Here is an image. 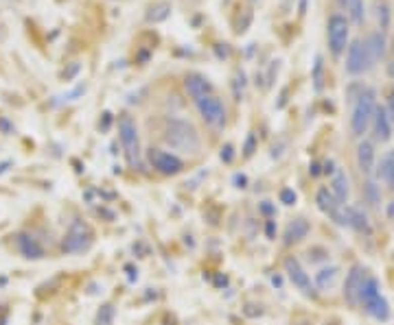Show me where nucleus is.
Instances as JSON below:
<instances>
[{
  "label": "nucleus",
  "mask_w": 394,
  "mask_h": 325,
  "mask_svg": "<svg viewBox=\"0 0 394 325\" xmlns=\"http://www.w3.org/2000/svg\"><path fill=\"white\" fill-rule=\"evenodd\" d=\"M186 92L190 94V98H193V101H200L202 96H208L210 94V83L206 81V79H204L202 75H188L186 77Z\"/></svg>",
  "instance_id": "nucleus-15"
},
{
  "label": "nucleus",
  "mask_w": 394,
  "mask_h": 325,
  "mask_svg": "<svg viewBox=\"0 0 394 325\" xmlns=\"http://www.w3.org/2000/svg\"><path fill=\"white\" fill-rule=\"evenodd\" d=\"M337 3H339L341 7H346V0H337Z\"/></svg>",
  "instance_id": "nucleus-33"
},
{
  "label": "nucleus",
  "mask_w": 394,
  "mask_h": 325,
  "mask_svg": "<svg viewBox=\"0 0 394 325\" xmlns=\"http://www.w3.org/2000/svg\"><path fill=\"white\" fill-rule=\"evenodd\" d=\"M348 22L344 16H339V13H335L328 20V26H326V35H328V48L335 57H339L341 52L346 50L348 46Z\"/></svg>",
  "instance_id": "nucleus-5"
},
{
  "label": "nucleus",
  "mask_w": 394,
  "mask_h": 325,
  "mask_svg": "<svg viewBox=\"0 0 394 325\" xmlns=\"http://www.w3.org/2000/svg\"><path fill=\"white\" fill-rule=\"evenodd\" d=\"M315 201H318V208L324 212V214L333 216L337 223H344V218H341V214H339V208H341V205L337 203V199L333 197V192L328 190V188L318 190V197H315Z\"/></svg>",
  "instance_id": "nucleus-12"
},
{
  "label": "nucleus",
  "mask_w": 394,
  "mask_h": 325,
  "mask_svg": "<svg viewBox=\"0 0 394 325\" xmlns=\"http://www.w3.org/2000/svg\"><path fill=\"white\" fill-rule=\"evenodd\" d=\"M372 124H374V136H377V140L387 142L392 138V120H390V116H387V111L383 107L374 109Z\"/></svg>",
  "instance_id": "nucleus-13"
},
{
  "label": "nucleus",
  "mask_w": 394,
  "mask_h": 325,
  "mask_svg": "<svg viewBox=\"0 0 394 325\" xmlns=\"http://www.w3.org/2000/svg\"><path fill=\"white\" fill-rule=\"evenodd\" d=\"M366 50H368V57H370V61L374 66L385 52V35L383 33H372V35L366 39Z\"/></svg>",
  "instance_id": "nucleus-17"
},
{
  "label": "nucleus",
  "mask_w": 394,
  "mask_h": 325,
  "mask_svg": "<svg viewBox=\"0 0 394 325\" xmlns=\"http://www.w3.org/2000/svg\"><path fill=\"white\" fill-rule=\"evenodd\" d=\"M335 277H337V269H324V271H320V273L315 275V282H318L320 288H326V286L333 284Z\"/></svg>",
  "instance_id": "nucleus-23"
},
{
  "label": "nucleus",
  "mask_w": 394,
  "mask_h": 325,
  "mask_svg": "<svg viewBox=\"0 0 394 325\" xmlns=\"http://www.w3.org/2000/svg\"><path fill=\"white\" fill-rule=\"evenodd\" d=\"M254 147H256V138H254V134H250L248 136V140H245V155H252L254 153Z\"/></svg>",
  "instance_id": "nucleus-27"
},
{
  "label": "nucleus",
  "mask_w": 394,
  "mask_h": 325,
  "mask_svg": "<svg viewBox=\"0 0 394 325\" xmlns=\"http://www.w3.org/2000/svg\"><path fill=\"white\" fill-rule=\"evenodd\" d=\"M90 244H92V229L81 221L72 223V227L68 229V234L64 238V251H68V253H81Z\"/></svg>",
  "instance_id": "nucleus-8"
},
{
  "label": "nucleus",
  "mask_w": 394,
  "mask_h": 325,
  "mask_svg": "<svg viewBox=\"0 0 394 325\" xmlns=\"http://www.w3.org/2000/svg\"><path fill=\"white\" fill-rule=\"evenodd\" d=\"M280 201L285 203V205H293V203H296V192L289 190V188H285V190L280 192Z\"/></svg>",
  "instance_id": "nucleus-26"
},
{
  "label": "nucleus",
  "mask_w": 394,
  "mask_h": 325,
  "mask_svg": "<svg viewBox=\"0 0 394 325\" xmlns=\"http://www.w3.org/2000/svg\"><path fill=\"white\" fill-rule=\"evenodd\" d=\"M20 247H22V253H24L26 257H42V249L37 247L33 238L22 236V238H20Z\"/></svg>",
  "instance_id": "nucleus-22"
},
{
  "label": "nucleus",
  "mask_w": 394,
  "mask_h": 325,
  "mask_svg": "<svg viewBox=\"0 0 394 325\" xmlns=\"http://www.w3.org/2000/svg\"><path fill=\"white\" fill-rule=\"evenodd\" d=\"M379 22H381V29H385L390 24V11H387V5H379Z\"/></svg>",
  "instance_id": "nucleus-25"
},
{
  "label": "nucleus",
  "mask_w": 394,
  "mask_h": 325,
  "mask_svg": "<svg viewBox=\"0 0 394 325\" xmlns=\"http://www.w3.org/2000/svg\"><path fill=\"white\" fill-rule=\"evenodd\" d=\"M118 136H121V144L129 166H138L140 164V140H138V127L131 120V116H121V120H118Z\"/></svg>",
  "instance_id": "nucleus-4"
},
{
  "label": "nucleus",
  "mask_w": 394,
  "mask_h": 325,
  "mask_svg": "<svg viewBox=\"0 0 394 325\" xmlns=\"http://www.w3.org/2000/svg\"><path fill=\"white\" fill-rule=\"evenodd\" d=\"M357 166L364 175H372L374 170V144L364 140L357 147Z\"/></svg>",
  "instance_id": "nucleus-14"
},
{
  "label": "nucleus",
  "mask_w": 394,
  "mask_h": 325,
  "mask_svg": "<svg viewBox=\"0 0 394 325\" xmlns=\"http://www.w3.org/2000/svg\"><path fill=\"white\" fill-rule=\"evenodd\" d=\"M96 323L98 325H114V308L112 306H101L96 314Z\"/></svg>",
  "instance_id": "nucleus-24"
},
{
  "label": "nucleus",
  "mask_w": 394,
  "mask_h": 325,
  "mask_svg": "<svg viewBox=\"0 0 394 325\" xmlns=\"http://www.w3.org/2000/svg\"><path fill=\"white\" fill-rule=\"evenodd\" d=\"M379 179L387 185V188H394V151H390V153H385L381 157Z\"/></svg>",
  "instance_id": "nucleus-18"
},
{
  "label": "nucleus",
  "mask_w": 394,
  "mask_h": 325,
  "mask_svg": "<svg viewBox=\"0 0 394 325\" xmlns=\"http://www.w3.org/2000/svg\"><path fill=\"white\" fill-rule=\"evenodd\" d=\"M285 271H287V275H289V280H291V284L300 290V293L313 295L311 277L305 273V269L300 267V262L296 260V257H287V260H285Z\"/></svg>",
  "instance_id": "nucleus-10"
},
{
  "label": "nucleus",
  "mask_w": 394,
  "mask_h": 325,
  "mask_svg": "<svg viewBox=\"0 0 394 325\" xmlns=\"http://www.w3.org/2000/svg\"><path fill=\"white\" fill-rule=\"evenodd\" d=\"M374 109H377V96H374V90L366 88L355 101L353 107V116H351V131L353 136L361 138L368 131L374 116Z\"/></svg>",
  "instance_id": "nucleus-2"
},
{
  "label": "nucleus",
  "mask_w": 394,
  "mask_h": 325,
  "mask_svg": "<svg viewBox=\"0 0 394 325\" xmlns=\"http://www.w3.org/2000/svg\"><path fill=\"white\" fill-rule=\"evenodd\" d=\"M333 179H331V192H333V197L337 199V203L341 205L348 199V177H346V172L341 170V168H335L333 172Z\"/></svg>",
  "instance_id": "nucleus-16"
},
{
  "label": "nucleus",
  "mask_w": 394,
  "mask_h": 325,
  "mask_svg": "<svg viewBox=\"0 0 394 325\" xmlns=\"http://www.w3.org/2000/svg\"><path fill=\"white\" fill-rule=\"evenodd\" d=\"M364 271L361 267H353V271L348 273L346 277V284H344V297L348 303H353V306H357L359 303V288H361V282H364Z\"/></svg>",
  "instance_id": "nucleus-11"
},
{
  "label": "nucleus",
  "mask_w": 394,
  "mask_h": 325,
  "mask_svg": "<svg viewBox=\"0 0 394 325\" xmlns=\"http://www.w3.org/2000/svg\"><path fill=\"white\" fill-rule=\"evenodd\" d=\"M359 301L364 303L366 312L372 314L374 319L379 321H385L390 316V308H387V301L381 297V290H379V282L374 277L366 275L364 282H361V288H359Z\"/></svg>",
  "instance_id": "nucleus-3"
},
{
  "label": "nucleus",
  "mask_w": 394,
  "mask_h": 325,
  "mask_svg": "<svg viewBox=\"0 0 394 325\" xmlns=\"http://www.w3.org/2000/svg\"><path fill=\"white\" fill-rule=\"evenodd\" d=\"M267 236H269V238H274V223H272V221L267 223Z\"/></svg>",
  "instance_id": "nucleus-31"
},
{
  "label": "nucleus",
  "mask_w": 394,
  "mask_h": 325,
  "mask_svg": "<svg viewBox=\"0 0 394 325\" xmlns=\"http://www.w3.org/2000/svg\"><path fill=\"white\" fill-rule=\"evenodd\" d=\"M309 234V223L305 221V218H296V221L289 225L287 231H285V242L287 244H291V242H298L302 240Z\"/></svg>",
  "instance_id": "nucleus-19"
},
{
  "label": "nucleus",
  "mask_w": 394,
  "mask_h": 325,
  "mask_svg": "<svg viewBox=\"0 0 394 325\" xmlns=\"http://www.w3.org/2000/svg\"><path fill=\"white\" fill-rule=\"evenodd\" d=\"M195 103H197V109H200L202 118L206 120V124H210L213 129H221L226 124V107H223V103L217 96L208 94V96H202Z\"/></svg>",
  "instance_id": "nucleus-6"
},
{
  "label": "nucleus",
  "mask_w": 394,
  "mask_h": 325,
  "mask_svg": "<svg viewBox=\"0 0 394 325\" xmlns=\"http://www.w3.org/2000/svg\"><path fill=\"white\" fill-rule=\"evenodd\" d=\"M171 16V3H158V5H154L149 9V13H147V22H154V24H158V22H164Z\"/></svg>",
  "instance_id": "nucleus-20"
},
{
  "label": "nucleus",
  "mask_w": 394,
  "mask_h": 325,
  "mask_svg": "<svg viewBox=\"0 0 394 325\" xmlns=\"http://www.w3.org/2000/svg\"><path fill=\"white\" fill-rule=\"evenodd\" d=\"M149 162L158 172H162V175H177L184 166L177 155L167 153V151H160V149L149 151Z\"/></svg>",
  "instance_id": "nucleus-9"
},
{
  "label": "nucleus",
  "mask_w": 394,
  "mask_h": 325,
  "mask_svg": "<svg viewBox=\"0 0 394 325\" xmlns=\"http://www.w3.org/2000/svg\"><path fill=\"white\" fill-rule=\"evenodd\" d=\"M387 116H390V120L394 122V92H392V94H390V101H387Z\"/></svg>",
  "instance_id": "nucleus-30"
},
{
  "label": "nucleus",
  "mask_w": 394,
  "mask_h": 325,
  "mask_svg": "<svg viewBox=\"0 0 394 325\" xmlns=\"http://www.w3.org/2000/svg\"><path fill=\"white\" fill-rule=\"evenodd\" d=\"M346 9L355 24H364V18H366L364 0H346Z\"/></svg>",
  "instance_id": "nucleus-21"
},
{
  "label": "nucleus",
  "mask_w": 394,
  "mask_h": 325,
  "mask_svg": "<svg viewBox=\"0 0 394 325\" xmlns=\"http://www.w3.org/2000/svg\"><path fill=\"white\" fill-rule=\"evenodd\" d=\"M232 147H230V144H226V147H223V151H221V160L223 162H232Z\"/></svg>",
  "instance_id": "nucleus-29"
},
{
  "label": "nucleus",
  "mask_w": 394,
  "mask_h": 325,
  "mask_svg": "<svg viewBox=\"0 0 394 325\" xmlns=\"http://www.w3.org/2000/svg\"><path fill=\"white\" fill-rule=\"evenodd\" d=\"M164 142L169 144L173 151H180V153H188L195 155L197 151L202 149V140L197 129L186 120H177V118H169L164 122V131H162Z\"/></svg>",
  "instance_id": "nucleus-1"
},
{
  "label": "nucleus",
  "mask_w": 394,
  "mask_h": 325,
  "mask_svg": "<svg viewBox=\"0 0 394 325\" xmlns=\"http://www.w3.org/2000/svg\"><path fill=\"white\" fill-rule=\"evenodd\" d=\"M320 79H322V59L318 57V61H315V88H318V90H320V85H322Z\"/></svg>",
  "instance_id": "nucleus-28"
},
{
  "label": "nucleus",
  "mask_w": 394,
  "mask_h": 325,
  "mask_svg": "<svg viewBox=\"0 0 394 325\" xmlns=\"http://www.w3.org/2000/svg\"><path fill=\"white\" fill-rule=\"evenodd\" d=\"M387 72H390V77H392V79H394V61H392V63H390V66H387Z\"/></svg>",
  "instance_id": "nucleus-32"
},
{
  "label": "nucleus",
  "mask_w": 394,
  "mask_h": 325,
  "mask_svg": "<svg viewBox=\"0 0 394 325\" xmlns=\"http://www.w3.org/2000/svg\"><path fill=\"white\" fill-rule=\"evenodd\" d=\"M370 68H372V61H370V57H368L366 42H361V39L351 42L348 52H346V72L348 75H364V72Z\"/></svg>",
  "instance_id": "nucleus-7"
}]
</instances>
